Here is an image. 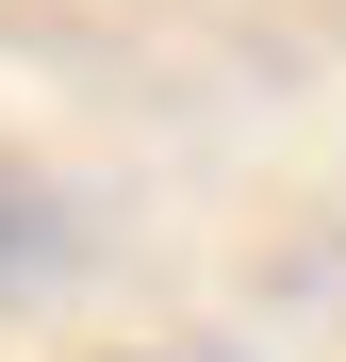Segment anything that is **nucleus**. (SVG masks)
I'll return each mask as SVG.
<instances>
[{
  "instance_id": "1",
  "label": "nucleus",
  "mask_w": 346,
  "mask_h": 362,
  "mask_svg": "<svg viewBox=\"0 0 346 362\" xmlns=\"http://www.w3.org/2000/svg\"><path fill=\"white\" fill-rule=\"evenodd\" d=\"M83 247V230H67V198H50V181H17V165H0V296H33L50 264H67Z\"/></svg>"
},
{
  "instance_id": "2",
  "label": "nucleus",
  "mask_w": 346,
  "mask_h": 362,
  "mask_svg": "<svg viewBox=\"0 0 346 362\" xmlns=\"http://www.w3.org/2000/svg\"><path fill=\"white\" fill-rule=\"evenodd\" d=\"M132 362H231V346H132Z\"/></svg>"
}]
</instances>
